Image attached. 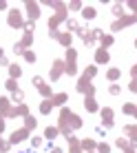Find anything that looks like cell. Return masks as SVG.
<instances>
[{"label": "cell", "instance_id": "6da1fadb", "mask_svg": "<svg viewBox=\"0 0 137 153\" xmlns=\"http://www.w3.org/2000/svg\"><path fill=\"white\" fill-rule=\"evenodd\" d=\"M77 91H80V93H88V98H91L95 89L91 87V82H88V78H86V76H82V78H80V82H77Z\"/></svg>", "mask_w": 137, "mask_h": 153}, {"label": "cell", "instance_id": "7a4b0ae2", "mask_svg": "<svg viewBox=\"0 0 137 153\" xmlns=\"http://www.w3.org/2000/svg\"><path fill=\"white\" fill-rule=\"evenodd\" d=\"M133 22H137V13H135V16H124L122 20H115V22H113V31H119L122 27H126V25H133Z\"/></svg>", "mask_w": 137, "mask_h": 153}, {"label": "cell", "instance_id": "3957f363", "mask_svg": "<svg viewBox=\"0 0 137 153\" xmlns=\"http://www.w3.org/2000/svg\"><path fill=\"white\" fill-rule=\"evenodd\" d=\"M9 25L11 27H22V16H20V11H9Z\"/></svg>", "mask_w": 137, "mask_h": 153}, {"label": "cell", "instance_id": "277c9868", "mask_svg": "<svg viewBox=\"0 0 137 153\" xmlns=\"http://www.w3.org/2000/svg\"><path fill=\"white\" fill-rule=\"evenodd\" d=\"M62 69H64V62H62V60H55V62H53V69H51V80H57V78H60V73H62Z\"/></svg>", "mask_w": 137, "mask_h": 153}, {"label": "cell", "instance_id": "5b68a950", "mask_svg": "<svg viewBox=\"0 0 137 153\" xmlns=\"http://www.w3.org/2000/svg\"><path fill=\"white\" fill-rule=\"evenodd\" d=\"M0 113L13 118V109H9V100H7V98H0Z\"/></svg>", "mask_w": 137, "mask_h": 153}, {"label": "cell", "instance_id": "8992f818", "mask_svg": "<svg viewBox=\"0 0 137 153\" xmlns=\"http://www.w3.org/2000/svg\"><path fill=\"white\" fill-rule=\"evenodd\" d=\"M27 133H29V129H20V131H13V135H11V142H13V144H18V142L27 140Z\"/></svg>", "mask_w": 137, "mask_h": 153}, {"label": "cell", "instance_id": "52a82bcc", "mask_svg": "<svg viewBox=\"0 0 137 153\" xmlns=\"http://www.w3.org/2000/svg\"><path fill=\"white\" fill-rule=\"evenodd\" d=\"M27 11H29V18L35 20V18L40 16V7H38L35 2H27Z\"/></svg>", "mask_w": 137, "mask_h": 153}, {"label": "cell", "instance_id": "ba28073f", "mask_svg": "<svg viewBox=\"0 0 137 153\" xmlns=\"http://www.w3.org/2000/svg\"><path fill=\"white\" fill-rule=\"evenodd\" d=\"M102 120H104L106 126H113V111H110V109H104L102 111Z\"/></svg>", "mask_w": 137, "mask_h": 153}, {"label": "cell", "instance_id": "9c48e42d", "mask_svg": "<svg viewBox=\"0 0 137 153\" xmlns=\"http://www.w3.org/2000/svg\"><path fill=\"white\" fill-rule=\"evenodd\" d=\"M95 60L102 65V62H108V53H106V49H97L95 51Z\"/></svg>", "mask_w": 137, "mask_h": 153}, {"label": "cell", "instance_id": "30bf717a", "mask_svg": "<svg viewBox=\"0 0 137 153\" xmlns=\"http://www.w3.org/2000/svg\"><path fill=\"white\" fill-rule=\"evenodd\" d=\"M9 73H11V80H15V78L22 76V69H20L18 65H9Z\"/></svg>", "mask_w": 137, "mask_h": 153}, {"label": "cell", "instance_id": "8fae6325", "mask_svg": "<svg viewBox=\"0 0 137 153\" xmlns=\"http://www.w3.org/2000/svg\"><path fill=\"white\" fill-rule=\"evenodd\" d=\"M44 138H46V140H53V138H57V129H55V126H46Z\"/></svg>", "mask_w": 137, "mask_h": 153}, {"label": "cell", "instance_id": "7c38bea8", "mask_svg": "<svg viewBox=\"0 0 137 153\" xmlns=\"http://www.w3.org/2000/svg\"><path fill=\"white\" fill-rule=\"evenodd\" d=\"M13 115H24V118H27V115H29V109H27V104H20L18 109H13Z\"/></svg>", "mask_w": 137, "mask_h": 153}, {"label": "cell", "instance_id": "4fadbf2b", "mask_svg": "<svg viewBox=\"0 0 137 153\" xmlns=\"http://www.w3.org/2000/svg\"><path fill=\"white\" fill-rule=\"evenodd\" d=\"M57 40H60L64 47H71V33H60V36H57Z\"/></svg>", "mask_w": 137, "mask_h": 153}, {"label": "cell", "instance_id": "5bb4252c", "mask_svg": "<svg viewBox=\"0 0 137 153\" xmlns=\"http://www.w3.org/2000/svg\"><path fill=\"white\" fill-rule=\"evenodd\" d=\"M51 109H53V102H51V100H44V102L40 104V111H42V113H49Z\"/></svg>", "mask_w": 137, "mask_h": 153}, {"label": "cell", "instance_id": "9a60e30c", "mask_svg": "<svg viewBox=\"0 0 137 153\" xmlns=\"http://www.w3.org/2000/svg\"><path fill=\"white\" fill-rule=\"evenodd\" d=\"M64 71L68 73V76H75V71H77L75 62H66V65H64Z\"/></svg>", "mask_w": 137, "mask_h": 153}, {"label": "cell", "instance_id": "2e32d148", "mask_svg": "<svg viewBox=\"0 0 137 153\" xmlns=\"http://www.w3.org/2000/svg\"><path fill=\"white\" fill-rule=\"evenodd\" d=\"M84 107H86L88 111H97V104H95V100H93V98H86V102H84Z\"/></svg>", "mask_w": 137, "mask_h": 153}, {"label": "cell", "instance_id": "e0dca14e", "mask_svg": "<svg viewBox=\"0 0 137 153\" xmlns=\"http://www.w3.org/2000/svg\"><path fill=\"white\" fill-rule=\"evenodd\" d=\"M82 16H84V18H95V9H93V7H84Z\"/></svg>", "mask_w": 137, "mask_h": 153}, {"label": "cell", "instance_id": "ac0fdd59", "mask_svg": "<svg viewBox=\"0 0 137 153\" xmlns=\"http://www.w3.org/2000/svg\"><path fill=\"white\" fill-rule=\"evenodd\" d=\"M64 100H66V93H57L51 102H53V104H64Z\"/></svg>", "mask_w": 137, "mask_h": 153}, {"label": "cell", "instance_id": "d6986e66", "mask_svg": "<svg viewBox=\"0 0 137 153\" xmlns=\"http://www.w3.org/2000/svg\"><path fill=\"white\" fill-rule=\"evenodd\" d=\"M24 129H35V120L31 115H27V120H24Z\"/></svg>", "mask_w": 137, "mask_h": 153}, {"label": "cell", "instance_id": "ffe728a7", "mask_svg": "<svg viewBox=\"0 0 137 153\" xmlns=\"http://www.w3.org/2000/svg\"><path fill=\"white\" fill-rule=\"evenodd\" d=\"M113 13H115V16H124L126 11H124V7H122V4H113Z\"/></svg>", "mask_w": 137, "mask_h": 153}, {"label": "cell", "instance_id": "44dd1931", "mask_svg": "<svg viewBox=\"0 0 137 153\" xmlns=\"http://www.w3.org/2000/svg\"><path fill=\"white\" fill-rule=\"evenodd\" d=\"M31 42H33V36H31V33H24V38H22V47H29Z\"/></svg>", "mask_w": 137, "mask_h": 153}, {"label": "cell", "instance_id": "7402d4cb", "mask_svg": "<svg viewBox=\"0 0 137 153\" xmlns=\"http://www.w3.org/2000/svg\"><path fill=\"white\" fill-rule=\"evenodd\" d=\"M40 93H42L44 98H51V89L46 87V84H42V87H40Z\"/></svg>", "mask_w": 137, "mask_h": 153}, {"label": "cell", "instance_id": "603a6c76", "mask_svg": "<svg viewBox=\"0 0 137 153\" xmlns=\"http://www.w3.org/2000/svg\"><path fill=\"white\" fill-rule=\"evenodd\" d=\"M99 40H102V47H104V45H106V47H108V45H113V36H102Z\"/></svg>", "mask_w": 137, "mask_h": 153}, {"label": "cell", "instance_id": "cb8c5ba5", "mask_svg": "<svg viewBox=\"0 0 137 153\" xmlns=\"http://www.w3.org/2000/svg\"><path fill=\"white\" fill-rule=\"evenodd\" d=\"M119 78V69H110L108 71V80H117Z\"/></svg>", "mask_w": 137, "mask_h": 153}, {"label": "cell", "instance_id": "d4e9b609", "mask_svg": "<svg viewBox=\"0 0 137 153\" xmlns=\"http://www.w3.org/2000/svg\"><path fill=\"white\" fill-rule=\"evenodd\" d=\"M24 60L27 62H35V53L33 51H24Z\"/></svg>", "mask_w": 137, "mask_h": 153}, {"label": "cell", "instance_id": "484cf974", "mask_svg": "<svg viewBox=\"0 0 137 153\" xmlns=\"http://www.w3.org/2000/svg\"><path fill=\"white\" fill-rule=\"evenodd\" d=\"M22 91H13V96H11V100H13V102H22Z\"/></svg>", "mask_w": 137, "mask_h": 153}, {"label": "cell", "instance_id": "4316f807", "mask_svg": "<svg viewBox=\"0 0 137 153\" xmlns=\"http://www.w3.org/2000/svg\"><path fill=\"white\" fill-rule=\"evenodd\" d=\"M75 56H77L75 51H73V49H68V51H66V62H73V60H75Z\"/></svg>", "mask_w": 137, "mask_h": 153}, {"label": "cell", "instance_id": "83f0119b", "mask_svg": "<svg viewBox=\"0 0 137 153\" xmlns=\"http://www.w3.org/2000/svg\"><path fill=\"white\" fill-rule=\"evenodd\" d=\"M22 27H24V31H27V33H33V29H35V25H33V22H24V25H22Z\"/></svg>", "mask_w": 137, "mask_h": 153}, {"label": "cell", "instance_id": "f1b7e54d", "mask_svg": "<svg viewBox=\"0 0 137 153\" xmlns=\"http://www.w3.org/2000/svg\"><path fill=\"white\" fill-rule=\"evenodd\" d=\"M82 146H84V149H93L95 142H93V140H82Z\"/></svg>", "mask_w": 137, "mask_h": 153}, {"label": "cell", "instance_id": "f546056e", "mask_svg": "<svg viewBox=\"0 0 137 153\" xmlns=\"http://www.w3.org/2000/svg\"><path fill=\"white\" fill-rule=\"evenodd\" d=\"M95 71H97L95 67H88V69L84 71V76H86V78H93V76H95Z\"/></svg>", "mask_w": 137, "mask_h": 153}, {"label": "cell", "instance_id": "4dcf8cb0", "mask_svg": "<svg viewBox=\"0 0 137 153\" xmlns=\"http://www.w3.org/2000/svg\"><path fill=\"white\" fill-rule=\"evenodd\" d=\"M7 89H9L11 93H13V91H18V87H15V82H13V80H7Z\"/></svg>", "mask_w": 137, "mask_h": 153}, {"label": "cell", "instance_id": "1f68e13d", "mask_svg": "<svg viewBox=\"0 0 137 153\" xmlns=\"http://www.w3.org/2000/svg\"><path fill=\"white\" fill-rule=\"evenodd\" d=\"M31 82H33V84H35V87H38V89L42 87V84H44V80H42L40 76H35V78H33V80H31Z\"/></svg>", "mask_w": 137, "mask_h": 153}, {"label": "cell", "instance_id": "d6a6232c", "mask_svg": "<svg viewBox=\"0 0 137 153\" xmlns=\"http://www.w3.org/2000/svg\"><path fill=\"white\" fill-rule=\"evenodd\" d=\"M13 51H15V53H24V47H22V42H18V45H13Z\"/></svg>", "mask_w": 137, "mask_h": 153}, {"label": "cell", "instance_id": "836d02e7", "mask_svg": "<svg viewBox=\"0 0 137 153\" xmlns=\"http://www.w3.org/2000/svg\"><path fill=\"white\" fill-rule=\"evenodd\" d=\"M97 151H99V153H108V151H110V146H108V144H99V146H97Z\"/></svg>", "mask_w": 137, "mask_h": 153}, {"label": "cell", "instance_id": "e575fe53", "mask_svg": "<svg viewBox=\"0 0 137 153\" xmlns=\"http://www.w3.org/2000/svg\"><path fill=\"white\" fill-rule=\"evenodd\" d=\"M66 27H71V29H80V25H77L75 20H68V22H66Z\"/></svg>", "mask_w": 137, "mask_h": 153}, {"label": "cell", "instance_id": "d590c367", "mask_svg": "<svg viewBox=\"0 0 137 153\" xmlns=\"http://www.w3.org/2000/svg\"><path fill=\"white\" fill-rule=\"evenodd\" d=\"M124 111H126V113H135V111H137V109L133 107V104H126V107H124Z\"/></svg>", "mask_w": 137, "mask_h": 153}, {"label": "cell", "instance_id": "8d00e7d4", "mask_svg": "<svg viewBox=\"0 0 137 153\" xmlns=\"http://www.w3.org/2000/svg\"><path fill=\"white\" fill-rule=\"evenodd\" d=\"M110 93H113V96H117V93H119V84H113V87H110Z\"/></svg>", "mask_w": 137, "mask_h": 153}, {"label": "cell", "instance_id": "74e56055", "mask_svg": "<svg viewBox=\"0 0 137 153\" xmlns=\"http://www.w3.org/2000/svg\"><path fill=\"white\" fill-rule=\"evenodd\" d=\"M31 144H33V146H40L42 140H40V138H33V140H31Z\"/></svg>", "mask_w": 137, "mask_h": 153}, {"label": "cell", "instance_id": "f35d334b", "mask_svg": "<svg viewBox=\"0 0 137 153\" xmlns=\"http://www.w3.org/2000/svg\"><path fill=\"white\" fill-rule=\"evenodd\" d=\"M130 91H133V93H137V80H133V82H130Z\"/></svg>", "mask_w": 137, "mask_h": 153}, {"label": "cell", "instance_id": "ab89813d", "mask_svg": "<svg viewBox=\"0 0 137 153\" xmlns=\"http://www.w3.org/2000/svg\"><path fill=\"white\" fill-rule=\"evenodd\" d=\"M130 76H133V80H137V65L133 67V69H130Z\"/></svg>", "mask_w": 137, "mask_h": 153}, {"label": "cell", "instance_id": "60d3db41", "mask_svg": "<svg viewBox=\"0 0 137 153\" xmlns=\"http://www.w3.org/2000/svg\"><path fill=\"white\" fill-rule=\"evenodd\" d=\"M117 146H119V149H122V146H126V140H124V138H119V140H117Z\"/></svg>", "mask_w": 137, "mask_h": 153}, {"label": "cell", "instance_id": "b9f144b4", "mask_svg": "<svg viewBox=\"0 0 137 153\" xmlns=\"http://www.w3.org/2000/svg\"><path fill=\"white\" fill-rule=\"evenodd\" d=\"M2 129H4V120L0 118V133H2Z\"/></svg>", "mask_w": 137, "mask_h": 153}, {"label": "cell", "instance_id": "7bdbcfd3", "mask_svg": "<svg viewBox=\"0 0 137 153\" xmlns=\"http://www.w3.org/2000/svg\"><path fill=\"white\" fill-rule=\"evenodd\" d=\"M124 153H135V149H133V146H128V149H126Z\"/></svg>", "mask_w": 137, "mask_h": 153}, {"label": "cell", "instance_id": "ee69618b", "mask_svg": "<svg viewBox=\"0 0 137 153\" xmlns=\"http://www.w3.org/2000/svg\"><path fill=\"white\" fill-rule=\"evenodd\" d=\"M4 7H7V4H4V2H2V0H0V9H4Z\"/></svg>", "mask_w": 137, "mask_h": 153}, {"label": "cell", "instance_id": "f6af8a7d", "mask_svg": "<svg viewBox=\"0 0 137 153\" xmlns=\"http://www.w3.org/2000/svg\"><path fill=\"white\" fill-rule=\"evenodd\" d=\"M51 153H62V151H60V149H53V151H51Z\"/></svg>", "mask_w": 137, "mask_h": 153}, {"label": "cell", "instance_id": "bcb514c9", "mask_svg": "<svg viewBox=\"0 0 137 153\" xmlns=\"http://www.w3.org/2000/svg\"><path fill=\"white\" fill-rule=\"evenodd\" d=\"M0 58H2V49H0Z\"/></svg>", "mask_w": 137, "mask_h": 153}, {"label": "cell", "instance_id": "7dc6e473", "mask_svg": "<svg viewBox=\"0 0 137 153\" xmlns=\"http://www.w3.org/2000/svg\"><path fill=\"white\" fill-rule=\"evenodd\" d=\"M135 47H137V40H135Z\"/></svg>", "mask_w": 137, "mask_h": 153}, {"label": "cell", "instance_id": "c3c4849f", "mask_svg": "<svg viewBox=\"0 0 137 153\" xmlns=\"http://www.w3.org/2000/svg\"><path fill=\"white\" fill-rule=\"evenodd\" d=\"M135 115H137V111H135Z\"/></svg>", "mask_w": 137, "mask_h": 153}]
</instances>
